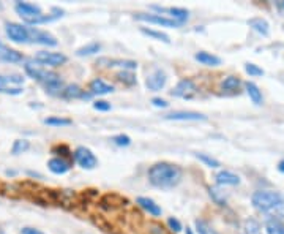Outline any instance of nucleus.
<instances>
[{
	"label": "nucleus",
	"mask_w": 284,
	"mask_h": 234,
	"mask_svg": "<svg viewBox=\"0 0 284 234\" xmlns=\"http://www.w3.org/2000/svg\"><path fill=\"white\" fill-rule=\"evenodd\" d=\"M182 169L169 161L155 163L149 169V182L158 189H174L182 181Z\"/></svg>",
	"instance_id": "f257e3e1"
},
{
	"label": "nucleus",
	"mask_w": 284,
	"mask_h": 234,
	"mask_svg": "<svg viewBox=\"0 0 284 234\" xmlns=\"http://www.w3.org/2000/svg\"><path fill=\"white\" fill-rule=\"evenodd\" d=\"M251 204L254 206L259 212H271V210L279 209L284 204V200L281 193L271 192V190H259L253 193L251 196Z\"/></svg>",
	"instance_id": "f03ea898"
},
{
	"label": "nucleus",
	"mask_w": 284,
	"mask_h": 234,
	"mask_svg": "<svg viewBox=\"0 0 284 234\" xmlns=\"http://www.w3.org/2000/svg\"><path fill=\"white\" fill-rule=\"evenodd\" d=\"M26 73H27L30 78L40 81L43 86H47V84L55 83V81L60 79V76H58L57 73L47 72V70H43V68H40V67H37V65H33V64H30V62L26 65Z\"/></svg>",
	"instance_id": "7ed1b4c3"
},
{
	"label": "nucleus",
	"mask_w": 284,
	"mask_h": 234,
	"mask_svg": "<svg viewBox=\"0 0 284 234\" xmlns=\"http://www.w3.org/2000/svg\"><path fill=\"white\" fill-rule=\"evenodd\" d=\"M22 76H2L0 75V93H8V95H19L22 93Z\"/></svg>",
	"instance_id": "20e7f679"
},
{
	"label": "nucleus",
	"mask_w": 284,
	"mask_h": 234,
	"mask_svg": "<svg viewBox=\"0 0 284 234\" xmlns=\"http://www.w3.org/2000/svg\"><path fill=\"white\" fill-rule=\"evenodd\" d=\"M5 33H7V37L15 43H27L30 40L29 27L18 24V22H7Z\"/></svg>",
	"instance_id": "39448f33"
},
{
	"label": "nucleus",
	"mask_w": 284,
	"mask_h": 234,
	"mask_svg": "<svg viewBox=\"0 0 284 234\" xmlns=\"http://www.w3.org/2000/svg\"><path fill=\"white\" fill-rule=\"evenodd\" d=\"M75 161L84 169H93L98 165L97 157H95L93 152L87 147H78L75 150Z\"/></svg>",
	"instance_id": "423d86ee"
},
{
	"label": "nucleus",
	"mask_w": 284,
	"mask_h": 234,
	"mask_svg": "<svg viewBox=\"0 0 284 234\" xmlns=\"http://www.w3.org/2000/svg\"><path fill=\"white\" fill-rule=\"evenodd\" d=\"M35 61L40 65H49V67H60L68 58L62 52H51V51H40L35 55Z\"/></svg>",
	"instance_id": "0eeeda50"
},
{
	"label": "nucleus",
	"mask_w": 284,
	"mask_h": 234,
	"mask_svg": "<svg viewBox=\"0 0 284 234\" xmlns=\"http://www.w3.org/2000/svg\"><path fill=\"white\" fill-rule=\"evenodd\" d=\"M15 10H16V13L26 22H29V21H32V19L43 15L41 7L35 5V4H29V2H16Z\"/></svg>",
	"instance_id": "6e6552de"
},
{
	"label": "nucleus",
	"mask_w": 284,
	"mask_h": 234,
	"mask_svg": "<svg viewBox=\"0 0 284 234\" xmlns=\"http://www.w3.org/2000/svg\"><path fill=\"white\" fill-rule=\"evenodd\" d=\"M196 92H197V87L191 79H182L180 83L175 86V89L172 90V95L189 100L196 95Z\"/></svg>",
	"instance_id": "1a4fd4ad"
},
{
	"label": "nucleus",
	"mask_w": 284,
	"mask_h": 234,
	"mask_svg": "<svg viewBox=\"0 0 284 234\" xmlns=\"http://www.w3.org/2000/svg\"><path fill=\"white\" fill-rule=\"evenodd\" d=\"M166 81H168V76H166V73L163 72V70L157 68V70H153V72L147 76L146 86L152 92H158V90H161L166 86Z\"/></svg>",
	"instance_id": "9d476101"
},
{
	"label": "nucleus",
	"mask_w": 284,
	"mask_h": 234,
	"mask_svg": "<svg viewBox=\"0 0 284 234\" xmlns=\"http://www.w3.org/2000/svg\"><path fill=\"white\" fill-rule=\"evenodd\" d=\"M136 19L149 22V24H158V26H163V27H179L180 26L179 22H175L174 19L164 18L161 15H136Z\"/></svg>",
	"instance_id": "9b49d317"
},
{
	"label": "nucleus",
	"mask_w": 284,
	"mask_h": 234,
	"mask_svg": "<svg viewBox=\"0 0 284 234\" xmlns=\"http://www.w3.org/2000/svg\"><path fill=\"white\" fill-rule=\"evenodd\" d=\"M166 121H205L207 117L194 111H175L164 115Z\"/></svg>",
	"instance_id": "f8f14e48"
},
{
	"label": "nucleus",
	"mask_w": 284,
	"mask_h": 234,
	"mask_svg": "<svg viewBox=\"0 0 284 234\" xmlns=\"http://www.w3.org/2000/svg\"><path fill=\"white\" fill-rule=\"evenodd\" d=\"M29 35H30V40L35 43H40L44 46H55L57 44V40L47 32H43L38 29H29Z\"/></svg>",
	"instance_id": "ddd939ff"
},
{
	"label": "nucleus",
	"mask_w": 284,
	"mask_h": 234,
	"mask_svg": "<svg viewBox=\"0 0 284 234\" xmlns=\"http://www.w3.org/2000/svg\"><path fill=\"white\" fill-rule=\"evenodd\" d=\"M0 61L10 62V64H16V62L22 61V54L18 52L16 49L8 48V46H5L2 41H0Z\"/></svg>",
	"instance_id": "4468645a"
},
{
	"label": "nucleus",
	"mask_w": 284,
	"mask_h": 234,
	"mask_svg": "<svg viewBox=\"0 0 284 234\" xmlns=\"http://www.w3.org/2000/svg\"><path fill=\"white\" fill-rule=\"evenodd\" d=\"M137 204L146 210V212H149L150 215L153 217H160L161 215V207L153 201L150 200V198H146V196H139L137 198Z\"/></svg>",
	"instance_id": "2eb2a0df"
},
{
	"label": "nucleus",
	"mask_w": 284,
	"mask_h": 234,
	"mask_svg": "<svg viewBox=\"0 0 284 234\" xmlns=\"http://www.w3.org/2000/svg\"><path fill=\"white\" fill-rule=\"evenodd\" d=\"M114 92V87L108 83H104L103 79H93L90 83V93L92 95H106V93Z\"/></svg>",
	"instance_id": "dca6fc26"
},
{
	"label": "nucleus",
	"mask_w": 284,
	"mask_h": 234,
	"mask_svg": "<svg viewBox=\"0 0 284 234\" xmlns=\"http://www.w3.org/2000/svg\"><path fill=\"white\" fill-rule=\"evenodd\" d=\"M194 58L199 62V64H202V65H207V67H218L221 64V58L215 54H211V52H205V51H199Z\"/></svg>",
	"instance_id": "f3484780"
},
{
	"label": "nucleus",
	"mask_w": 284,
	"mask_h": 234,
	"mask_svg": "<svg viewBox=\"0 0 284 234\" xmlns=\"http://www.w3.org/2000/svg\"><path fill=\"white\" fill-rule=\"evenodd\" d=\"M47 168H49V171L54 172V174H65L69 169V163L63 158L54 157L47 161Z\"/></svg>",
	"instance_id": "a211bd4d"
},
{
	"label": "nucleus",
	"mask_w": 284,
	"mask_h": 234,
	"mask_svg": "<svg viewBox=\"0 0 284 234\" xmlns=\"http://www.w3.org/2000/svg\"><path fill=\"white\" fill-rule=\"evenodd\" d=\"M62 95L65 98H90L92 97V93H86L84 90H82L78 84H69L63 89L62 92Z\"/></svg>",
	"instance_id": "6ab92c4d"
},
{
	"label": "nucleus",
	"mask_w": 284,
	"mask_h": 234,
	"mask_svg": "<svg viewBox=\"0 0 284 234\" xmlns=\"http://www.w3.org/2000/svg\"><path fill=\"white\" fill-rule=\"evenodd\" d=\"M217 184L218 185H239L240 178L231 171H220L217 174Z\"/></svg>",
	"instance_id": "aec40b11"
},
{
	"label": "nucleus",
	"mask_w": 284,
	"mask_h": 234,
	"mask_svg": "<svg viewBox=\"0 0 284 234\" xmlns=\"http://www.w3.org/2000/svg\"><path fill=\"white\" fill-rule=\"evenodd\" d=\"M248 26H250L253 30H256L257 33L264 35V37H267L268 32H270V26H268V22L264 18H251V19H248Z\"/></svg>",
	"instance_id": "412c9836"
},
{
	"label": "nucleus",
	"mask_w": 284,
	"mask_h": 234,
	"mask_svg": "<svg viewBox=\"0 0 284 234\" xmlns=\"http://www.w3.org/2000/svg\"><path fill=\"white\" fill-rule=\"evenodd\" d=\"M246 87V93H248V97L251 98V101L254 104H262L264 98H262V92H260V89L257 87V84L251 83V81H248V83L245 84Z\"/></svg>",
	"instance_id": "4be33fe9"
},
{
	"label": "nucleus",
	"mask_w": 284,
	"mask_h": 234,
	"mask_svg": "<svg viewBox=\"0 0 284 234\" xmlns=\"http://www.w3.org/2000/svg\"><path fill=\"white\" fill-rule=\"evenodd\" d=\"M140 32L144 33V35H147V37H150V38L160 40V41H163V43H171L169 35L164 33V32H160V30H155V29H147V27H142Z\"/></svg>",
	"instance_id": "5701e85b"
},
{
	"label": "nucleus",
	"mask_w": 284,
	"mask_h": 234,
	"mask_svg": "<svg viewBox=\"0 0 284 234\" xmlns=\"http://www.w3.org/2000/svg\"><path fill=\"white\" fill-rule=\"evenodd\" d=\"M100 49H101V44L97 43V41H92V43H89V44H86V46H82V48H79V49L76 51V55H79V57L92 55V54H97Z\"/></svg>",
	"instance_id": "b1692460"
},
{
	"label": "nucleus",
	"mask_w": 284,
	"mask_h": 234,
	"mask_svg": "<svg viewBox=\"0 0 284 234\" xmlns=\"http://www.w3.org/2000/svg\"><path fill=\"white\" fill-rule=\"evenodd\" d=\"M265 231L267 234H284V223L279 220L271 218L265 223Z\"/></svg>",
	"instance_id": "393cba45"
},
{
	"label": "nucleus",
	"mask_w": 284,
	"mask_h": 234,
	"mask_svg": "<svg viewBox=\"0 0 284 234\" xmlns=\"http://www.w3.org/2000/svg\"><path fill=\"white\" fill-rule=\"evenodd\" d=\"M168 13H171V19H174L175 22H179V24L182 26L183 22L188 19V11L183 10V8H169V10H166Z\"/></svg>",
	"instance_id": "a878e982"
},
{
	"label": "nucleus",
	"mask_w": 284,
	"mask_h": 234,
	"mask_svg": "<svg viewBox=\"0 0 284 234\" xmlns=\"http://www.w3.org/2000/svg\"><path fill=\"white\" fill-rule=\"evenodd\" d=\"M196 231L199 232V234H220L215 228H213L208 221H205V220H196Z\"/></svg>",
	"instance_id": "bb28decb"
},
{
	"label": "nucleus",
	"mask_w": 284,
	"mask_h": 234,
	"mask_svg": "<svg viewBox=\"0 0 284 234\" xmlns=\"http://www.w3.org/2000/svg\"><path fill=\"white\" fill-rule=\"evenodd\" d=\"M208 192H210V196L213 198V201L217 204H220V206L226 204V195H224V192H221L218 187H210Z\"/></svg>",
	"instance_id": "cd10ccee"
},
{
	"label": "nucleus",
	"mask_w": 284,
	"mask_h": 234,
	"mask_svg": "<svg viewBox=\"0 0 284 234\" xmlns=\"http://www.w3.org/2000/svg\"><path fill=\"white\" fill-rule=\"evenodd\" d=\"M44 124L46 125H51V127H66V125H71L69 119H65V117H47L44 119Z\"/></svg>",
	"instance_id": "c85d7f7f"
},
{
	"label": "nucleus",
	"mask_w": 284,
	"mask_h": 234,
	"mask_svg": "<svg viewBox=\"0 0 284 234\" xmlns=\"http://www.w3.org/2000/svg\"><path fill=\"white\" fill-rule=\"evenodd\" d=\"M240 86V79L239 78H235V76H228L226 79L223 81V90H237Z\"/></svg>",
	"instance_id": "c756f323"
},
{
	"label": "nucleus",
	"mask_w": 284,
	"mask_h": 234,
	"mask_svg": "<svg viewBox=\"0 0 284 234\" xmlns=\"http://www.w3.org/2000/svg\"><path fill=\"white\" fill-rule=\"evenodd\" d=\"M29 147H30V143L27 139H18V141H15L13 147H11V152L18 155V154H22V152H26Z\"/></svg>",
	"instance_id": "7c9ffc66"
},
{
	"label": "nucleus",
	"mask_w": 284,
	"mask_h": 234,
	"mask_svg": "<svg viewBox=\"0 0 284 234\" xmlns=\"http://www.w3.org/2000/svg\"><path fill=\"white\" fill-rule=\"evenodd\" d=\"M196 157H197L200 161H202V163H205L208 168H220V161H218L217 158H213V157L207 155V154H197Z\"/></svg>",
	"instance_id": "2f4dec72"
},
{
	"label": "nucleus",
	"mask_w": 284,
	"mask_h": 234,
	"mask_svg": "<svg viewBox=\"0 0 284 234\" xmlns=\"http://www.w3.org/2000/svg\"><path fill=\"white\" fill-rule=\"evenodd\" d=\"M245 72L250 76H262L264 75V70L259 68L256 64H246L245 65Z\"/></svg>",
	"instance_id": "473e14b6"
},
{
	"label": "nucleus",
	"mask_w": 284,
	"mask_h": 234,
	"mask_svg": "<svg viewBox=\"0 0 284 234\" xmlns=\"http://www.w3.org/2000/svg\"><path fill=\"white\" fill-rule=\"evenodd\" d=\"M117 78L122 81V83H125V84H128V86H133L134 83H136V78H134V75L133 73H128V72H120L117 75Z\"/></svg>",
	"instance_id": "72a5a7b5"
},
{
	"label": "nucleus",
	"mask_w": 284,
	"mask_h": 234,
	"mask_svg": "<svg viewBox=\"0 0 284 234\" xmlns=\"http://www.w3.org/2000/svg\"><path fill=\"white\" fill-rule=\"evenodd\" d=\"M112 141L117 144V146H129V144H131V138H129L128 135H117V136H114L112 138Z\"/></svg>",
	"instance_id": "f704fd0d"
},
{
	"label": "nucleus",
	"mask_w": 284,
	"mask_h": 234,
	"mask_svg": "<svg viewBox=\"0 0 284 234\" xmlns=\"http://www.w3.org/2000/svg\"><path fill=\"white\" fill-rule=\"evenodd\" d=\"M93 108L97 109V111H109L111 109V104L108 101H104V100H97L93 103Z\"/></svg>",
	"instance_id": "c9c22d12"
},
{
	"label": "nucleus",
	"mask_w": 284,
	"mask_h": 234,
	"mask_svg": "<svg viewBox=\"0 0 284 234\" xmlns=\"http://www.w3.org/2000/svg\"><path fill=\"white\" fill-rule=\"evenodd\" d=\"M168 225H169V228L174 231V232H180L182 231V223L177 218H169L168 220Z\"/></svg>",
	"instance_id": "e433bc0d"
},
{
	"label": "nucleus",
	"mask_w": 284,
	"mask_h": 234,
	"mask_svg": "<svg viewBox=\"0 0 284 234\" xmlns=\"http://www.w3.org/2000/svg\"><path fill=\"white\" fill-rule=\"evenodd\" d=\"M152 104H153V106H157V108H168L169 106V103L166 100H163V98H153Z\"/></svg>",
	"instance_id": "4c0bfd02"
},
{
	"label": "nucleus",
	"mask_w": 284,
	"mask_h": 234,
	"mask_svg": "<svg viewBox=\"0 0 284 234\" xmlns=\"http://www.w3.org/2000/svg\"><path fill=\"white\" fill-rule=\"evenodd\" d=\"M21 234H44V232H41V231H40V229H37V228L26 226V228H22Z\"/></svg>",
	"instance_id": "58836bf2"
},
{
	"label": "nucleus",
	"mask_w": 284,
	"mask_h": 234,
	"mask_svg": "<svg viewBox=\"0 0 284 234\" xmlns=\"http://www.w3.org/2000/svg\"><path fill=\"white\" fill-rule=\"evenodd\" d=\"M278 171L284 174V160H281V161L278 163Z\"/></svg>",
	"instance_id": "ea45409f"
},
{
	"label": "nucleus",
	"mask_w": 284,
	"mask_h": 234,
	"mask_svg": "<svg viewBox=\"0 0 284 234\" xmlns=\"http://www.w3.org/2000/svg\"><path fill=\"white\" fill-rule=\"evenodd\" d=\"M276 7H278V10L281 11V13H284V0H281V2H278V4H276Z\"/></svg>",
	"instance_id": "a19ab883"
},
{
	"label": "nucleus",
	"mask_w": 284,
	"mask_h": 234,
	"mask_svg": "<svg viewBox=\"0 0 284 234\" xmlns=\"http://www.w3.org/2000/svg\"><path fill=\"white\" fill-rule=\"evenodd\" d=\"M186 234H193V231H191V228H186Z\"/></svg>",
	"instance_id": "79ce46f5"
},
{
	"label": "nucleus",
	"mask_w": 284,
	"mask_h": 234,
	"mask_svg": "<svg viewBox=\"0 0 284 234\" xmlns=\"http://www.w3.org/2000/svg\"><path fill=\"white\" fill-rule=\"evenodd\" d=\"M2 8H4V5H2V4H0V10H2Z\"/></svg>",
	"instance_id": "37998d69"
}]
</instances>
